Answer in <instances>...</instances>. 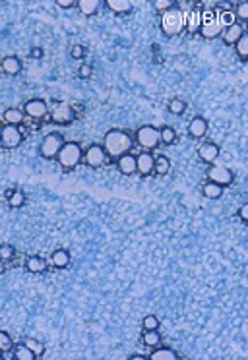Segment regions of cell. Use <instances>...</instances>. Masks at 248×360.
I'll return each instance as SVG.
<instances>
[{
    "mask_svg": "<svg viewBox=\"0 0 248 360\" xmlns=\"http://www.w3.org/2000/svg\"><path fill=\"white\" fill-rule=\"evenodd\" d=\"M62 145H64V140H62V136L60 134H47L43 140H41V144H39V153H41V157H45V159H54L56 155H58V151L62 149Z\"/></svg>",
    "mask_w": 248,
    "mask_h": 360,
    "instance_id": "5b68a950",
    "label": "cell"
},
{
    "mask_svg": "<svg viewBox=\"0 0 248 360\" xmlns=\"http://www.w3.org/2000/svg\"><path fill=\"white\" fill-rule=\"evenodd\" d=\"M235 14H237V18L241 19V21H247L248 19V4L247 2H239V4H237Z\"/></svg>",
    "mask_w": 248,
    "mask_h": 360,
    "instance_id": "d590c367",
    "label": "cell"
},
{
    "mask_svg": "<svg viewBox=\"0 0 248 360\" xmlns=\"http://www.w3.org/2000/svg\"><path fill=\"white\" fill-rule=\"evenodd\" d=\"M2 120L10 126H19L23 122V110L19 108H6L4 114H2Z\"/></svg>",
    "mask_w": 248,
    "mask_h": 360,
    "instance_id": "ffe728a7",
    "label": "cell"
},
{
    "mask_svg": "<svg viewBox=\"0 0 248 360\" xmlns=\"http://www.w3.org/2000/svg\"><path fill=\"white\" fill-rule=\"evenodd\" d=\"M2 70L8 76H18L21 72V62H19L18 56H6L2 60Z\"/></svg>",
    "mask_w": 248,
    "mask_h": 360,
    "instance_id": "44dd1931",
    "label": "cell"
},
{
    "mask_svg": "<svg viewBox=\"0 0 248 360\" xmlns=\"http://www.w3.org/2000/svg\"><path fill=\"white\" fill-rule=\"evenodd\" d=\"M219 153H221L219 145L210 144V142H208V144H202L198 147V157L206 163H213L217 157H219Z\"/></svg>",
    "mask_w": 248,
    "mask_h": 360,
    "instance_id": "9a60e30c",
    "label": "cell"
},
{
    "mask_svg": "<svg viewBox=\"0 0 248 360\" xmlns=\"http://www.w3.org/2000/svg\"><path fill=\"white\" fill-rule=\"evenodd\" d=\"M14 192H16V190H14V188H8V190H6V194H4V196H6V199L10 198V196H12V194H14Z\"/></svg>",
    "mask_w": 248,
    "mask_h": 360,
    "instance_id": "f6af8a7d",
    "label": "cell"
},
{
    "mask_svg": "<svg viewBox=\"0 0 248 360\" xmlns=\"http://www.w3.org/2000/svg\"><path fill=\"white\" fill-rule=\"evenodd\" d=\"M103 149L109 157L119 159L124 153H130L132 149V138L123 130H109L103 140Z\"/></svg>",
    "mask_w": 248,
    "mask_h": 360,
    "instance_id": "6da1fadb",
    "label": "cell"
},
{
    "mask_svg": "<svg viewBox=\"0 0 248 360\" xmlns=\"http://www.w3.org/2000/svg\"><path fill=\"white\" fill-rule=\"evenodd\" d=\"M14 359H18V360H35L37 357H35V353L33 351H29L23 343L21 345H18L16 347V351H14Z\"/></svg>",
    "mask_w": 248,
    "mask_h": 360,
    "instance_id": "f546056e",
    "label": "cell"
},
{
    "mask_svg": "<svg viewBox=\"0 0 248 360\" xmlns=\"http://www.w3.org/2000/svg\"><path fill=\"white\" fill-rule=\"evenodd\" d=\"M167 108H169V112L171 114H182L186 108H188V103L184 101V99H171L169 101V105H167Z\"/></svg>",
    "mask_w": 248,
    "mask_h": 360,
    "instance_id": "f1b7e54d",
    "label": "cell"
},
{
    "mask_svg": "<svg viewBox=\"0 0 248 360\" xmlns=\"http://www.w3.org/2000/svg\"><path fill=\"white\" fill-rule=\"evenodd\" d=\"M147 357H143V355H132L130 357V360H145Z\"/></svg>",
    "mask_w": 248,
    "mask_h": 360,
    "instance_id": "ee69618b",
    "label": "cell"
},
{
    "mask_svg": "<svg viewBox=\"0 0 248 360\" xmlns=\"http://www.w3.org/2000/svg\"><path fill=\"white\" fill-rule=\"evenodd\" d=\"M206 177H208L210 182H215V184H219V186H229L231 182H233V173H231L227 167H223V165H212V167L208 169Z\"/></svg>",
    "mask_w": 248,
    "mask_h": 360,
    "instance_id": "ba28073f",
    "label": "cell"
},
{
    "mask_svg": "<svg viewBox=\"0 0 248 360\" xmlns=\"http://www.w3.org/2000/svg\"><path fill=\"white\" fill-rule=\"evenodd\" d=\"M235 49H237V53H239V56L243 58V60H247L248 58V37L243 35L237 43H235Z\"/></svg>",
    "mask_w": 248,
    "mask_h": 360,
    "instance_id": "1f68e13d",
    "label": "cell"
},
{
    "mask_svg": "<svg viewBox=\"0 0 248 360\" xmlns=\"http://www.w3.org/2000/svg\"><path fill=\"white\" fill-rule=\"evenodd\" d=\"M202 192H204V196L208 199H217L223 196V186H219V184H215V182H206L204 188H202Z\"/></svg>",
    "mask_w": 248,
    "mask_h": 360,
    "instance_id": "cb8c5ba5",
    "label": "cell"
},
{
    "mask_svg": "<svg viewBox=\"0 0 248 360\" xmlns=\"http://www.w3.org/2000/svg\"><path fill=\"white\" fill-rule=\"evenodd\" d=\"M91 74H93V68H91L89 64H84V66H80V70H78V76H80L82 80H88Z\"/></svg>",
    "mask_w": 248,
    "mask_h": 360,
    "instance_id": "ab89813d",
    "label": "cell"
},
{
    "mask_svg": "<svg viewBox=\"0 0 248 360\" xmlns=\"http://www.w3.org/2000/svg\"><path fill=\"white\" fill-rule=\"evenodd\" d=\"M136 142H138V145H142L143 149H155V147L161 144L159 130L155 126H149V124L138 128V132H136Z\"/></svg>",
    "mask_w": 248,
    "mask_h": 360,
    "instance_id": "8992f818",
    "label": "cell"
},
{
    "mask_svg": "<svg viewBox=\"0 0 248 360\" xmlns=\"http://www.w3.org/2000/svg\"><path fill=\"white\" fill-rule=\"evenodd\" d=\"M239 217L243 219V221H248V205H241V209H239Z\"/></svg>",
    "mask_w": 248,
    "mask_h": 360,
    "instance_id": "b9f144b4",
    "label": "cell"
},
{
    "mask_svg": "<svg viewBox=\"0 0 248 360\" xmlns=\"http://www.w3.org/2000/svg\"><path fill=\"white\" fill-rule=\"evenodd\" d=\"M105 4L113 14H130L134 8L130 0H107Z\"/></svg>",
    "mask_w": 248,
    "mask_h": 360,
    "instance_id": "d6986e66",
    "label": "cell"
},
{
    "mask_svg": "<svg viewBox=\"0 0 248 360\" xmlns=\"http://www.w3.org/2000/svg\"><path fill=\"white\" fill-rule=\"evenodd\" d=\"M84 161L88 167L91 169H99V167H103L107 161V153L105 149H103V145H89V149L86 151V155H84Z\"/></svg>",
    "mask_w": 248,
    "mask_h": 360,
    "instance_id": "30bf717a",
    "label": "cell"
},
{
    "mask_svg": "<svg viewBox=\"0 0 248 360\" xmlns=\"http://www.w3.org/2000/svg\"><path fill=\"white\" fill-rule=\"evenodd\" d=\"M245 35V29H243V25L241 23H237V21H233V23H229L225 29H223V33H221V37H223V41L227 43V45H235L241 37Z\"/></svg>",
    "mask_w": 248,
    "mask_h": 360,
    "instance_id": "4fadbf2b",
    "label": "cell"
},
{
    "mask_svg": "<svg viewBox=\"0 0 248 360\" xmlns=\"http://www.w3.org/2000/svg\"><path fill=\"white\" fill-rule=\"evenodd\" d=\"M56 6L58 8H74L76 0H56Z\"/></svg>",
    "mask_w": 248,
    "mask_h": 360,
    "instance_id": "60d3db41",
    "label": "cell"
},
{
    "mask_svg": "<svg viewBox=\"0 0 248 360\" xmlns=\"http://www.w3.org/2000/svg\"><path fill=\"white\" fill-rule=\"evenodd\" d=\"M14 254H16V250H14L12 246H8V244L0 246V260H2V262H4V260H12Z\"/></svg>",
    "mask_w": 248,
    "mask_h": 360,
    "instance_id": "f35d334b",
    "label": "cell"
},
{
    "mask_svg": "<svg viewBox=\"0 0 248 360\" xmlns=\"http://www.w3.org/2000/svg\"><path fill=\"white\" fill-rule=\"evenodd\" d=\"M31 56H33L35 60H39V58H43V49H39V47H35V49H31Z\"/></svg>",
    "mask_w": 248,
    "mask_h": 360,
    "instance_id": "7bdbcfd3",
    "label": "cell"
},
{
    "mask_svg": "<svg viewBox=\"0 0 248 360\" xmlns=\"http://www.w3.org/2000/svg\"><path fill=\"white\" fill-rule=\"evenodd\" d=\"M159 142L165 145H171L177 142V132H175V128L171 126H163L159 130Z\"/></svg>",
    "mask_w": 248,
    "mask_h": 360,
    "instance_id": "4316f807",
    "label": "cell"
},
{
    "mask_svg": "<svg viewBox=\"0 0 248 360\" xmlns=\"http://www.w3.org/2000/svg\"><path fill=\"white\" fill-rule=\"evenodd\" d=\"M188 134L192 136V138H204L206 134H208V120L204 118V116H194L192 120H190V124H188Z\"/></svg>",
    "mask_w": 248,
    "mask_h": 360,
    "instance_id": "2e32d148",
    "label": "cell"
},
{
    "mask_svg": "<svg viewBox=\"0 0 248 360\" xmlns=\"http://www.w3.org/2000/svg\"><path fill=\"white\" fill-rule=\"evenodd\" d=\"M186 25V14L180 12L177 6L163 12V18H161V31L167 37H177L178 33H182Z\"/></svg>",
    "mask_w": 248,
    "mask_h": 360,
    "instance_id": "7a4b0ae2",
    "label": "cell"
},
{
    "mask_svg": "<svg viewBox=\"0 0 248 360\" xmlns=\"http://www.w3.org/2000/svg\"><path fill=\"white\" fill-rule=\"evenodd\" d=\"M149 360H177L178 359V353L169 349V347H161V349H155L149 357Z\"/></svg>",
    "mask_w": 248,
    "mask_h": 360,
    "instance_id": "603a6c76",
    "label": "cell"
},
{
    "mask_svg": "<svg viewBox=\"0 0 248 360\" xmlns=\"http://www.w3.org/2000/svg\"><path fill=\"white\" fill-rule=\"evenodd\" d=\"M70 56L74 60H82V58H86V49L82 45H74L70 49Z\"/></svg>",
    "mask_w": 248,
    "mask_h": 360,
    "instance_id": "74e56055",
    "label": "cell"
},
{
    "mask_svg": "<svg viewBox=\"0 0 248 360\" xmlns=\"http://www.w3.org/2000/svg\"><path fill=\"white\" fill-rule=\"evenodd\" d=\"M184 27L188 29V33L200 31V27H202V10L200 8H192L190 12H186V25Z\"/></svg>",
    "mask_w": 248,
    "mask_h": 360,
    "instance_id": "e0dca14e",
    "label": "cell"
},
{
    "mask_svg": "<svg viewBox=\"0 0 248 360\" xmlns=\"http://www.w3.org/2000/svg\"><path fill=\"white\" fill-rule=\"evenodd\" d=\"M47 112H49V108H47V103L43 101V99H29L25 105H23V114H27V116H31V118H45L47 116Z\"/></svg>",
    "mask_w": 248,
    "mask_h": 360,
    "instance_id": "8fae6325",
    "label": "cell"
},
{
    "mask_svg": "<svg viewBox=\"0 0 248 360\" xmlns=\"http://www.w3.org/2000/svg\"><path fill=\"white\" fill-rule=\"evenodd\" d=\"M136 173H140L142 177H147L153 173V155L149 151H143L136 157Z\"/></svg>",
    "mask_w": 248,
    "mask_h": 360,
    "instance_id": "7c38bea8",
    "label": "cell"
},
{
    "mask_svg": "<svg viewBox=\"0 0 248 360\" xmlns=\"http://www.w3.org/2000/svg\"><path fill=\"white\" fill-rule=\"evenodd\" d=\"M4 271H6V268H4V262H2V260H0V275H2V273H4Z\"/></svg>",
    "mask_w": 248,
    "mask_h": 360,
    "instance_id": "bcb514c9",
    "label": "cell"
},
{
    "mask_svg": "<svg viewBox=\"0 0 248 360\" xmlns=\"http://www.w3.org/2000/svg\"><path fill=\"white\" fill-rule=\"evenodd\" d=\"M74 118H76L74 108L68 103H64V101L54 103L53 108H51V120H53L54 124H70Z\"/></svg>",
    "mask_w": 248,
    "mask_h": 360,
    "instance_id": "52a82bcc",
    "label": "cell"
},
{
    "mask_svg": "<svg viewBox=\"0 0 248 360\" xmlns=\"http://www.w3.org/2000/svg\"><path fill=\"white\" fill-rule=\"evenodd\" d=\"M70 252L68 250H64V248H58V250H54L51 254V264H53L54 268H58V270H64V268H68L70 266Z\"/></svg>",
    "mask_w": 248,
    "mask_h": 360,
    "instance_id": "ac0fdd59",
    "label": "cell"
},
{
    "mask_svg": "<svg viewBox=\"0 0 248 360\" xmlns=\"http://www.w3.org/2000/svg\"><path fill=\"white\" fill-rule=\"evenodd\" d=\"M153 8L159 10V12H167V10L175 8V2H173V0H155V2H153Z\"/></svg>",
    "mask_w": 248,
    "mask_h": 360,
    "instance_id": "8d00e7d4",
    "label": "cell"
},
{
    "mask_svg": "<svg viewBox=\"0 0 248 360\" xmlns=\"http://www.w3.org/2000/svg\"><path fill=\"white\" fill-rule=\"evenodd\" d=\"M23 345L29 349V351H33L35 353V357H43V353H45V347H43V343L37 341V339H23Z\"/></svg>",
    "mask_w": 248,
    "mask_h": 360,
    "instance_id": "4dcf8cb0",
    "label": "cell"
},
{
    "mask_svg": "<svg viewBox=\"0 0 248 360\" xmlns=\"http://www.w3.org/2000/svg\"><path fill=\"white\" fill-rule=\"evenodd\" d=\"M56 159H58V165L62 169L70 171V169H74L78 163L82 161V145L78 144V142H64L62 149L56 155Z\"/></svg>",
    "mask_w": 248,
    "mask_h": 360,
    "instance_id": "3957f363",
    "label": "cell"
},
{
    "mask_svg": "<svg viewBox=\"0 0 248 360\" xmlns=\"http://www.w3.org/2000/svg\"><path fill=\"white\" fill-rule=\"evenodd\" d=\"M117 167H119V171L126 175V177H130V175H136V157L134 155H130V153H124L121 155L119 159H117Z\"/></svg>",
    "mask_w": 248,
    "mask_h": 360,
    "instance_id": "5bb4252c",
    "label": "cell"
},
{
    "mask_svg": "<svg viewBox=\"0 0 248 360\" xmlns=\"http://www.w3.org/2000/svg\"><path fill=\"white\" fill-rule=\"evenodd\" d=\"M153 171L161 175V177H165L169 171H171V161L165 157V155H157V157H153Z\"/></svg>",
    "mask_w": 248,
    "mask_h": 360,
    "instance_id": "d4e9b609",
    "label": "cell"
},
{
    "mask_svg": "<svg viewBox=\"0 0 248 360\" xmlns=\"http://www.w3.org/2000/svg\"><path fill=\"white\" fill-rule=\"evenodd\" d=\"M76 6L84 16H93L101 8V0H78Z\"/></svg>",
    "mask_w": 248,
    "mask_h": 360,
    "instance_id": "7402d4cb",
    "label": "cell"
},
{
    "mask_svg": "<svg viewBox=\"0 0 248 360\" xmlns=\"http://www.w3.org/2000/svg\"><path fill=\"white\" fill-rule=\"evenodd\" d=\"M27 270L31 271V273H43V271L47 270V262L41 258V256H31V258H27Z\"/></svg>",
    "mask_w": 248,
    "mask_h": 360,
    "instance_id": "484cf974",
    "label": "cell"
},
{
    "mask_svg": "<svg viewBox=\"0 0 248 360\" xmlns=\"http://www.w3.org/2000/svg\"><path fill=\"white\" fill-rule=\"evenodd\" d=\"M12 347H14L12 337H10L6 331H0V353H6V351H10Z\"/></svg>",
    "mask_w": 248,
    "mask_h": 360,
    "instance_id": "836d02e7",
    "label": "cell"
},
{
    "mask_svg": "<svg viewBox=\"0 0 248 360\" xmlns=\"http://www.w3.org/2000/svg\"><path fill=\"white\" fill-rule=\"evenodd\" d=\"M8 203H10V207H21V205L25 203V194H23L21 190H16V192L8 198Z\"/></svg>",
    "mask_w": 248,
    "mask_h": 360,
    "instance_id": "d6a6232c",
    "label": "cell"
},
{
    "mask_svg": "<svg viewBox=\"0 0 248 360\" xmlns=\"http://www.w3.org/2000/svg\"><path fill=\"white\" fill-rule=\"evenodd\" d=\"M142 325H143V329H145V331H147V329H157V327H159V318H157V316H153V314H149V316H145V318H143Z\"/></svg>",
    "mask_w": 248,
    "mask_h": 360,
    "instance_id": "e575fe53",
    "label": "cell"
},
{
    "mask_svg": "<svg viewBox=\"0 0 248 360\" xmlns=\"http://www.w3.org/2000/svg\"><path fill=\"white\" fill-rule=\"evenodd\" d=\"M142 341L145 347H151V349H155L157 345L161 343V335L157 333V329H147L145 333L142 335Z\"/></svg>",
    "mask_w": 248,
    "mask_h": 360,
    "instance_id": "83f0119b",
    "label": "cell"
},
{
    "mask_svg": "<svg viewBox=\"0 0 248 360\" xmlns=\"http://www.w3.org/2000/svg\"><path fill=\"white\" fill-rule=\"evenodd\" d=\"M21 140H23V134L19 132L18 126L6 124V126L0 130V144L4 145V147H8V149L18 147V145L21 144Z\"/></svg>",
    "mask_w": 248,
    "mask_h": 360,
    "instance_id": "9c48e42d",
    "label": "cell"
},
{
    "mask_svg": "<svg viewBox=\"0 0 248 360\" xmlns=\"http://www.w3.org/2000/svg\"><path fill=\"white\" fill-rule=\"evenodd\" d=\"M200 33L204 39H215L223 33V21L215 12H202V27Z\"/></svg>",
    "mask_w": 248,
    "mask_h": 360,
    "instance_id": "277c9868",
    "label": "cell"
}]
</instances>
